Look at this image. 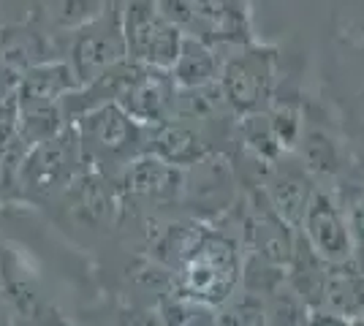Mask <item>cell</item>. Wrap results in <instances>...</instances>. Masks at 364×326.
<instances>
[{
  "label": "cell",
  "mask_w": 364,
  "mask_h": 326,
  "mask_svg": "<svg viewBox=\"0 0 364 326\" xmlns=\"http://www.w3.org/2000/svg\"><path fill=\"white\" fill-rule=\"evenodd\" d=\"M171 275L174 294L218 313L242 286L240 242L218 229H210L191 259Z\"/></svg>",
  "instance_id": "obj_1"
},
{
  "label": "cell",
  "mask_w": 364,
  "mask_h": 326,
  "mask_svg": "<svg viewBox=\"0 0 364 326\" xmlns=\"http://www.w3.org/2000/svg\"><path fill=\"white\" fill-rule=\"evenodd\" d=\"M79 144L87 166L117 180L128 161L147 153L150 128L136 123L120 104L109 101L95 109L82 112L74 120Z\"/></svg>",
  "instance_id": "obj_2"
},
{
  "label": "cell",
  "mask_w": 364,
  "mask_h": 326,
  "mask_svg": "<svg viewBox=\"0 0 364 326\" xmlns=\"http://www.w3.org/2000/svg\"><path fill=\"white\" fill-rule=\"evenodd\" d=\"M85 169L87 161L79 144L76 125L68 123L60 134L28 147L16 169V185L25 196L44 202L58 193H65Z\"/></svg>",
  "instance_id": "obj_3"
},
{
  "label": "cell",
  "mask_w": 364,
  "mask_h": 326,
  "mask_svg": "<svg viewBox=\"0 0 364 326\" xmlns=\"http://www.w3.org/2000/svg\"><path fill=\"white\" fill-rule=\"evenodd\" d=\"M274 63L277 52L253 41L242 44L237 55L223 60L218 87L234 114L242 117L269 109L274 95Z\"/></svg>",
  "instance_id": "obj_4"
},
{
  "label": "cell",
  "mask_w": 364,
  "mask_h": 326,
  "mask_svg": "<svg viewBox=\"0 0 364 326\" xmlns=\"http://www.w3.org/2000/svg\"><path fill=\"white\" fill-rule=\"evenodd\" d=\"M120 11L128 58L168 71L177 60L185 31L158 9L155 0H125L120 3Z\"/></svg>",
  "instance_id": "obj_5"
},
{
  "label": "cell",
  "mask_w": 364,
  "mask_h": 326,
  "mask_svg": "<svg viewBox=\"0 0 364 326\" xmlns=\"http://www.w3.org/2000/svg\"><path fill=\"white\" fill-rule=\"evenodd\" d=\"M128 58V44L122 33V11L117 3L104 6L85 25L74 28L68 63L82 85H87L107 68Z\"/></svg>",
  "instance_id": "obj_6"
},
{
  "label": "cell",
  "mask_w": 364,
  "mask_h": 326,
  "mask_svg": "<svg viewBox=\"0 0 364 326\" xmlns=\"http://www.w3.org/2000/svg\"><path fill=\"white\" fill-rule=\"evenodd\" d=\"M299 234L326 264L348 261L356 253L346 210L334 202L332 193H326L321 188H316L313 199H310L307 210H304L302 223H299Z\"/></svg>",
  "instance_id": "obj_7"
},
{
  "label": "cell",
  "mask_w": 364,
  "mask_h": 326,
  "mask_svg": "<svg viewBox=\"0 0 364 326\" xmlns=\"http://www.w3.org/2000/svg\"><path fill=\"white\" fill-rule=\"evenodd\" d=\"M114 183H117L122 199L166 207V204L182 202L185 169L152 156V153H141L125 163V169L117 174Z\"/></svg>",
  "instance_id": "obj_8"
},
{
  "label": "cell",
  "mask_w": 364,
  "mask_h": 326,
  "mask_svg": "<svg viewBox=\"0 0 364 326\" xmlns=\"http://www.w3.org/2000/svg\"><path fill=\"white\" fill-rule=\"evenodd\" d=\"M174 101H177V85L166 68H152L139 63L136 74L125 82L117 101L136 123L158 125L174 117Z\"/></svg>",
  "instance_id": "obj_9"
},
{
  "label": "cell",
  "mask_w": 364,
  "mask_h": 326,
  "mask_svg": "<svg viewBox=\"0 0 364 326\" xmlns=\"http://www.w3.org/2000/svg\"><path fill=\"white\" fill-rule=\"evenodd\" d=\"M261 190H264L267 202L277 210V215H283L294 229H299L304 210L316 193V185L310 180V171L304 169L302 163H291V161L280 158L277 163L269 166Z\"/></svg>",
  "instance_id": "obj_10"
},
{
  "label": "cell",
  "mask_w": 364,
  "mask_h": 326,
  "mask_svg": "<svg viewBox=\"0 0 364 326\" xmlns=\"http://www.w3.org/2000/svg\"><path fill=\"white\" fill-rule=\"evenodd\" d=\"M147 153L164 158L168 163L191 169L201 158L213 153L207 136L201 134V128L182 117H168L164 123L150 125V136H147Z\"/></svg>",
  "instance_id": "obj_11"
},
{
  "label": "cell",
  "mask_w": 364,
  "mask_h": 326,
  "mask_svg": "<svg viewBox=\"0 0 364 326\" xmlns=\"http://www.w3.org/2000/svg\"><path fill=\"white\" fill-rule=\"evenodd\" d=\"M82 87L71 63L49 58L25 71L16 85V104H58Z\"/></svg>",
  "instance_id": "obj_12"
},
{
  "label": "cell",
  "mask_w": 364,
  "mask_h": 326,
  "mask_svg": "<svg viewBox=\"0 0 364 326\" xmlns=\"http://www.w3.org/2000/svg\"><path fill=\"white\" fill-rule=\"evenodd\" d=\"M318 310L332 313L343 321L364 313V275L353 259L326 264Z\"/></svg>",
  "instance_id": "obj_13"
},
{
  "label": "cell",
  "mask_w": 364,
  "mask_h": 326,
  "mask_svg": "<svg viewBox=\"0 0 364 326\" xmlns=\"http://www.w3.org/2000/svg\"><path fill=\"white\" fill-rule=\"evenodd\" d=\"M220 68H223V58L218 55V49L207 38L185 33L177 60L168 71L177 87H207L220 79Z\"/></svg>",
  "instance_id": "obj_14"
},
{
  "label": "cell",
  "mask_w": 364,
  "mask_h": 326,
  "mask_svg": "<svg viewBox=\"0 0 364 326\" xmlns=\"http://www.w3.org/2000/svg\"><path fill=\"white\" fill-rule=\"evenodd\" d=\"M49 38L36 25H14L0 31V71L22 79L33 65L49 60Z\"/></svg>",
  "instance_id": "obj_15"
},
{
  "label": "cell",
  "mask_w": 364,
  "mask_h": 326,
  "mask_svg": "<svg viewBox=\"0 0 364 326\" xmlns=\"http://www.w3.org/2000/svg\"><path fill=\"white\" fill-rule=\"evenodd\" d=\"M193 6L198 14L196 36L207 38V33H213L218 41H231L237 47L253 41L242 0H193Z\"/></svg>",
  "instance_id": "obj_16"
},
{
  "label": "cell",
  "mask_w": 364,
  "mask_h": 326,
  "mask_svg": "<svg viewBox=\"0 0 364 326\" xmlns=\"http://www.w3.org/2000/svg\"><path fill=\"white\" fill-rule=\"evenodd\" d=\"M207 232H210V226H204L198 220H177V223L164 226L161 234L150 242L155 261L166 266L168 272H177L191 259V253L201 245Z\"/></svg>",
  "instance_id": "obj_17"
},
{
  "label": "cell",
  "mask_w": 364,
  "mask_h": 326,
  "mask_svg": "<svg viewBox=\"0 0 364 326\" xmlns=\"http://www.w3.org/2000/svg\"><path fill=\"white\" fill-rule=\"evenodd\" d=\"M237 136L247 147V153L256 158V161H264L267 166H272V163H277L280 158L286 156V150L280 147V141L274 136L267 112L242 114L240 125H237Z\"/></svg>",
  "instance_id": "obj_18"
},
{
  "label": "cell",
  "mask_w": 364,
  "mask_h": 326,
  "mask_svg": "<svg viewBox=\"0 0 364 326\" xmlns=\"http://www.w3.org/2000/svg\"><path fill=\"white\" fill-rule=\"evenodd\" d=\"M299 147H302V166L310 174H323L329 177L340 169V156H337V147L334 141L321 134V131H307L302 139H299Z\"/></svg>",
  "instance_id": "obj_19"
},
{
  "label": "cell",
  "mask_w": 364,
  "mask_h": 326,
  "mask_svg": "<svg viewBox=\"0 0 364 326\" xmlns=\"http://www.w3.org/2000/svg\"><path fill=\"white\" fill-rule=\"evenodd\" d=\"M218 321L220 324H267V296L240 286V291L218 310Z\"/></svg>",
  "instance_id": "obj_20"
},
{
  "label": "cell",
  "mask_w": 364,
  "mask_h": 326,
  "mask_svg": "<svg viewBox=\"0 0 364 326\" xmlns=\"http://www.w3.org/2000/svg\"><path fill=\"white\" fill-rule=\"evenodd\" d=\"M267 114H269V123H272V131L277 141H280V147L289 153L294 150L299 139H302V117H299V112L291 107H277V109H267Z\"/></svg>",
  "instance_id": "obj_21"
},
{
  "label": "cell",
  "mask_w": 364,
  "mask_h": 326,
  "mask_svg": "<svg viewBox=\"0 0 364 326\" xmlns=\"http://www.w3.org/2000/svg\"><path fill=\"white\" fill-rule=\"evenodd\" d=\"M104 6H98L95 0H60V6H58V25L60 28H79V25H85L87 19L98 14Z\"/></svg>",
  "instance_id": "obj_22"
},
{
  "label": "cell",
  "mask_w": 364,
  "mask_h": 326,
  "mask_svg": "<svg viewBox=\"0 0 364 326\" xmlns=\"http://www.w3.org/2000/svg\"><path fill=\"white\" fill-rule=\"evenodd\" d=\"M346 215H348L350 234H353V245L364 250V202H356Z\"/></svg>",
  "instance_id": "obj_23"
}]
</instances>
